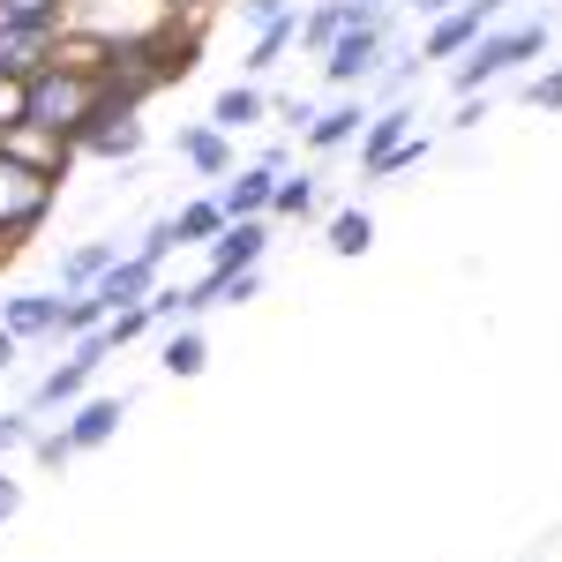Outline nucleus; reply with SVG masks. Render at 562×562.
<instances>
[{"label":"nucleus","instance_id":"5701e85b","mask_svg":"<svg viewBox=\"0 0 562 562\" xmlns=\"http://www.w3.org/2000/svg\"><path fill=\"white\" fill-rule=\"evenodd\" d=\"M217 225H225V211H217V203H188V211L173 217L180 240H217Z\"/></svg>","mask_w":562,"mask_h":562},{"label":"nucleus","instance_id":"6ab92c4d","mask_svg":"<svg viewBox=\"0 0 562 562\" xmlns=\"http://www.w3.org/2000/svg\"><path fill=\"white\" fill-rule=\"evenodd\" d=\"M60 8H68V0H0V23H15V31H53Z\"/></svg>","mask_w":562,"mask_h":562},{"label":"nucleus","instance_id":"423d86ee","mask_svg":"<svg viewBox=\"0 0 562 562\" xmlns=\"http://www.w3.org/2000/svg\"><path fill=\"white\" fill-rule=\"evenodd\" d=\"M262 248H270V233H262V217H225L211 240V270H256Z\"/></svg>","mask_w":562,"mask_h":562},{"label":"nucleus","instance_id":"4be33fe9","mask_svg":"<svg viewBox=\"0 0 562 562\" xmlns=\"http://www.w3.org/2000/svg\"><path fill=\"white\" fill-rule=\"evenodd\" d=\"M293 38H301V15H278V23H270V31L256 38V53H248V68H256V76H262V68H278V53H285Z\"/></svg>","mask_w":562,"mask_h":562},{"label":"nucleus","instance_id":"412c9836","mask_svg":"<svg viewBox=\"0 0 562 562\" xmlns=\"http://www.w3.org/2000/svg\"><path fill=\"white\" fill-rule=\"evenodd\" d=\"M203 368H211L203 330H173V346H166V375H203Z\"/></svg>","mask_w":562,"mask_h":562},{"label":"nucleus","instance_id":"c85d7f7f","mask_svg":"<svg viewBox=\"0 0 562 562\" xmlns=\"http://www.w3.org/2000/svg\"><path fill=\"white\" fill-rule=\"evenodd\" d=\"M38 458H45V465H60V458H76V442H68V428H60V435H38Z\"/></svg>","mask_w":562,"mask_h":562},{"label":"nucleus","instance_id":"0eeeda50","mask_svg":"<svg viewBox=\"0 0 562 562\" xmlns=\"http://www.w3.org/2000/svg\"><path fill=\"white\" fill-rule=\"evenodd\" d=\"M405 121H413L405 105H390V113H368V128H360V166H368V180H383L390 150H397V143H413V135H405Z\"/></svg>","mask_w":562,"mask_h":562},{"label":"nucleus","instance_id":"6e6552de","mask_svg":"<svg viewBox=\"0 0 562 562\" xmlns=\"http://www.w3.org/2000/svg\"><path fill=\"white\" fill-rule=\"evenodd\" d=\"M150 278H158V262L128 256V262H113V270H105V278H98V285H90V293H98V301H105V307H113V315H121V307L150 301Z\"/></svg>","mask_w":562,"mask_h":562},{"label":"nucleus","instance_id":"f03ea898","mask_svg":"<svg viewBox=\"0 0 562 562\" xmlns=\"http://www.w3.org/2000/svg\"><path fill=\"white\" fill-rule=\"evenodd\" d=\"M53 195H60V180L53 166H31V158H15V150H0V256L53 211Z\"/></svg>","mask_w":562,"mask_h":562},{"label":"nucleus","instance_id":"39448f33","mask_svg":"<svg viewBox=\"0 0 562 562\" xmlns=\"http://www.w3.org/2000/svg\"><path fill=\"white\" fill-rule=\"evenodd\" d=\"M105 352H113V346H105V330L76 338V352H68V360H60V368L38 383V405H68V397H83V383L98 375V360H105Z\"/></svg>","mask_w":562,"mask_h":562},{"label":"nucleus","instance_id":"bb28decb","mask_svg":"<svg viewBox=\"0 0 562 562\" xmlns=\"http://www.w3.org/2000/svg\"><path fill=\"white\" fill-rule=\"evenodd\" d=\"M240 15H248L256 31H270V23H278V15H293V8H285V0H240Z\"/></svg>","mask_w":562,"mask_h":562},{"label":"nucleus","instance_id":"c756f323","mask_svg":"<svg viewBox=\"0 0 562 562\" xmlns=\"http://www.w3.org/2000/svg\"><path fill=\"white\" fill-rule=\"evenodd\" d=\"M532 105H562V76H548V83H532Z\"/></svg>","mask_w":562,"mask_h":562},{"label":"nucleus","instance_id":"cd10ccee","mask_svg":"<svg viewBox=\"0 0 562 562\" xmlns=\"http://www.w3.org/2000/svg\"><path fill=\"white\" fill-rule=\"evenodd\" d=\"M15 442H31V413H0V458H8Z\"/></svg>","mask_w":562,"mask_h":562},{"label":"nucleus","instance_id":"f3484780","mask_svg":"<svg viewBox=\"0 0 562 562\" xmlns=\"http://www.w3.org/2000/svg\"><path fill=\"white\" fill-rule=\"evenodd\" d=\"M360 128H368V105H330V113L307 128V143H315V150H338V143H352Z\"/></svg>","mask_w":562,"mask_h":562},{"label":"nucleus","instance_id":"7ed1b4c3","mask_svg":"<svg viewBox=\"0 0 562 562\" xmlns=\"http://www.w3.org/2000/svg\"><path fill=\"white\" fill-rule=\"evenodd\" d=\"M548 45V23H518V31H495V38H473L465 45V60H458V90L473 98L480 83H495V76H510L518 60H532Z\"/></svg>","mask_w":562,"mask_h":562},{"label":"nucleus","instance_id":"a878e982","mask_svg":"<svg viewBox=\"0 0 562 562\" xmlns=\"http://www.w3.org/2000/svg\"><path fill=\"white\" fill-rule=\"evenodd\" d=\"M180 233H173V217H166V225H150V240H143V248H135V256L143 262H166V248H173Z\"/></svg>","mask_w":562,"mask_h":562},{"label":"nucleus","instance_id":"aec40b11","mask_svg":"<svg viewBox=\"0 0 562 562\" xmlns=\"http://www.w3.org/2000/svg\"><path fill=\"white\" fill-rule=\"evenodd\" d=\"M105 315H113V307L98 301V293H76V301H60V330H68V338H90V330H105Z\"/></svg>","mask_w":562,"mask_h":562},{"label":"nucleus","instance_id":"72a5a7b5","mask_svg":"<svg viewBox=\"0 0 562 562\" xmlns=\"http://www.w3.org/2000/svg\"><path fill=\"white\" fill-rule=\"evenodd\" d=\"M465 8H480V15H495V8H503V0H465Z\"/></svg>","mask_w":562,"mask_h":562},{"label":"nucleus","instance_id":"f8f14e48","mask_svg":"<svg viewBox=\"0 0 562 562\" xmlns=\"http://www.w3.org/2000/svg\"><path fill=\"white\" fill-rule=\"evenodd\" d=\"M113 262H121V248H113V240H83V248H68V262H60V285H68V293H90Z\"/></svg>","mask_w":562,"mask_h":562},{"label":"nucleus","instance_id":"1a4fd4ad","mask_svg":"<svg viewBox=\"0 0 562 562\" xmlns=\"http://www.w3.org/2000/svg\"><path fill=\"white\" fill-rule=\"evenodd\" d=\"M270 195H278V173H270V166H248L240 180H225L217 211H225V217H262V211H270Z\"/></svg>","mask_w":562,"mask_h":562},{"label":"nucleus","instance_id":"20e7f679","mask_svg":"<svg viewBox=\"0 0 562 562\" xmlns=\"http://www.w3.org/2000/svg\"><path fill=\"white\" fill-rule=\"evenodd\" d=\"M375 60H383V8H368L360 23H346L338 38L323 45V76H330V83H360V76H375Z\"/></svg>","mask_w":562,"mask_h":562},{"label":"nucleus","instance_id":"393cba45","mask_svg":"<svg viewBox=\"0 0 562 562\" xmlns=\"http://www.w3.org/2000/svg\"><path fill=\"white\" fill-rule=\"evenodd\" d=\"M23 83H31V76H8V68H0V128H23Z\"/></svg>","mask_w":562,"mask_h":562},{"label":"nucleus","instance_id":"dca6fc26","mask_svg":"<svg viewBox=\"0 0 562 562\" xmlns=\"http://www.w3.org/2000/svg\"><path fill=\"white\" fill-rule=\"evenodd\" d=\"M180 158H188L195 173H225V166H233V150H225V128H188V135H180Z\"/></svg>","mask_w":562,"mask_h":562},{"label":"nucleus","instance_id":"ddd939ff","mask_svg":"<svg viewBox=\"0 0 562 562\" xmlns=\"http://www.w3.org/2000/svg\"><path fill=\"white\" fill-rule=\"evenodd\" d=\"M480 23H487L480 8H458V15H442V23L428 31V60H458V53L480 38Z\"/></svg>","mask_w":562,"mask_h":562},{"label":"nucleus","instance_id":"4468645a","mask_svg":"<svg viewBox=\"0 0 562 562\" xmlns=\"http://www.w3.org/2000/svg\"><path fill=\"white\" fill-rule=\"evenodd\" d=\"M256 121H262V90H248V83L217 90V105H211V128H256Z\"/></svg>","mask_w":562,"mask_h":562},{"label":"nucleus","instance_id":"a211bd4d","mask_svg":"<svg viewBox=\"0 0 562 562\" xmlns=\"http://www.w3.org/2000/svg\"><path fill=\"white\" fill-rule=\"evenodd\" d=\"M368 240H375V217L368 211H338L330 217V256H368Z\"/></svg>","mask_w":562,"mask_h":562},{"label":"nucleus","instance_id":"7c9ffc66","mask_svg":"<svg viewBox=\"0 0 562 562\" xmlns=\"http://www.w3.org/2000/svg\"><path fill=\"white\" fill-rule=\"evenodd\" d=\"M15 503H23V487H15V480L0 473V518H15Z\"/></svg>","mask_w":562,"mask_h":562},{"label":"nucleus","instance_id":"b1692460","mask_svg":"<svg viewBox=\"0 0 562 562\" xmlns=\"http://www.w3.org/2000/svg\"><path fill=\"white\" fill-rule=\"evenodd\" d=\"M270 211H285V217H307V211H315V180H278V195H270Z\"/></svg>","mask_w":562,"mask_h":562},{"label":"nucleus","instance_id":"9d476101","mask_svg":"<svg viewBox=\"0 0 562 562\" xmlns=\"http://www.w3.org/2000/svg\"><path fill=\"white\" fill-rule=\"evenodd\" d=\"M0 330L8 338H38V330H60V301L53 293H15L0 307Z\"/></svg>","mask_w":562,"mask_h":562},{"label":"nucleus","instance_id":"f704fd0d","mask_svg":"<svg viewBox=\"0 0 562 562\" xmlns=\"http://www.w3.org/2000/svg\"><path fill=\"white\" fill-rule=\"evenodd\" d=\"M360 8H383V0H360Z\"/></svg>","mask_w":562,"mask_h":562},{"label":"nucleus","instance_id":"473e14b6","mask_svg":"<svg viewBox=\"0 0 562 562\" xmlns=\"http://www.w3.org/2000/svg\"><path fill=\"white\" fill-rule=\"evenodd\" d=\"M8 360H15V338H8V330H0V368H8Z\"/></svg>","mask_w":562,"mask_h":562},{"label":"nucleus","instance_id":"2eb2a0df","mask_svg":"<svg viewBox=\"0 0 562 562\" xmlns=\"http://www.w3.org/2000/svg\"><path fill=\"white\" fill-rule=\"evenodd\" d=\"M360 15H368L360 0H338V8H315V15H301V45H315V53H323V45L338 38L346 23H360Z\"/></svg>","mask_w":562,"mask_h":562},{"label":"nucleus","instance_id":"f257e3e1","mask_svg":"<svg viewBox=\"0 0 562 562\" xmlns=\"http://www.w3.org/2000/svg\"><path fill=\"white\" fill-rule=\"evenodd\" d=\"M105 113V68L98 60H38L23 83V128L83 143L90 121Z\"/></svg>","mask_w":562,"mask_h":562},{"label":"nucleus","instance_id":"9b49d317","mask_svg":"<svg viewBox=\"0 0 562 562\" xmlns=\"http://www.w3.org/2000/svg\"><path fill=\"white\" fill-rule=\"evenodd\" d=\"M121 413H128L121 397H83V405H76V420H68V442H76V450H98L105 435L121 428Z\"/></svg>","mask_w":562,"mask_h":562},{"label":"nucleus","instance_id":"2f4dec72","mask_svg":"<svg viewBox=\"0 0 562 562\" xmlns=\"http://www.w3.org/2000/svg\"><path fill=\"white\" fill-rule=\"evenodd\" d=\"M413 8H420V15H442V8H450V0H413Z\"/></svg>","mask_w":562,"mask_h":562}]
</instances>
